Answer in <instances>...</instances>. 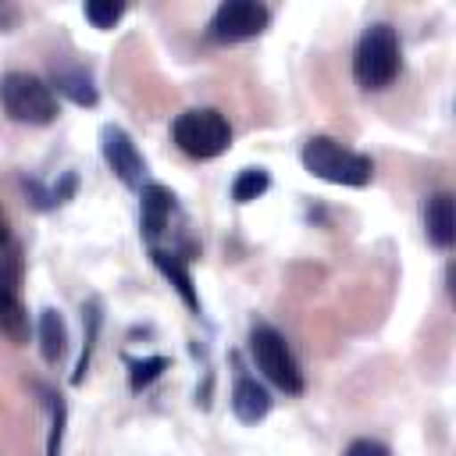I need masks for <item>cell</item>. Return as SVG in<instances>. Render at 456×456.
I'll use <instances>...</instances> for the list:
<instances>
[{
	"label": "cell",
	"mask_w": 456,
	"mask_h": 456,
	"mask_svg": "<svg viewBox=\"0 0 456 456\" xmlns=\"http://www.w3.org/2000/svg\"><path fill=\"white\" fill-rule=\"evenodd\" d=\"M403 68V46H399V32L388 21H374L363 28V36L356 39L353 50V78L360 89L378 93L388 89L395 82Z\"/></svg>",
	"instance_id": "1"
},
{
	"label": "cell",
	"mask_w": 456,
	"mask_h": 456,
	"mask_svg": "<svg viewBox=\"0 0 456 456\" xmlns=\"http://www.w3.org/2000/svg\"><path fill=\"white\" fill-rule=\"evenodd\" d=\"M299 160H303V167L314 178L331 182V185H353V189H360V185H367L374 178V160L367 153H360V150L342 146L331 135L306 139L303 150H299Z\"/></svg>",
	"instance_id": "2"
},
{
	"label": "cell",
	"mask_w": 456,
	"mask_h": 456,
	"mask_svg": "<svg viewBox=\"0 0 456 456\" xmlns=\"http://www.w3.org/2000/svg\"><path fill=\"white\" fill-rule=\"evenodd\" d=\"M171 139L185 157L214 160L232 146V125L214 107H192L171 121Z\"/></svg>",
	"instance_id": "3"
},
{
	"label": "cell",
	"mask_w": 456,
	"mask_h": 456,
	"mask_svg": "<svg viewBox=\"0 0 456 456\" xmlns=\"http://www.w3.org/2000/svg\"><path fill=\"white\" fill-rule=\"evenodd\" d=\"M0 107L18 125H53L61 114L50 82L28 71H7L0 78Z\"/></svg>",
	"instance_id": "4"
},
{
	"label": "cell",
	"mask_w": 456,
	"mask_h": 456,
	"mask_svg": "<svg viewBox=\"0 0 456 456\" xmlns=\"http://www.w3.org/2000/svg\"><path fill=\"white\" fill-rule=\"evenodd\" d=\"M249 353H253V363L260 367V374H264L274 388H281L285 395H299V392L306 388L303 370H299V363H296V356H292L285 335L274 331L271 324H256V328L249 331Z\"/></svg>",
	"instance_id": "5"
},
{
	"label": "cell",
	"mask_w": 456,
	"mask_h": 456,
	"mask_svg": "<svg viewBox=\"0 0 456 456\" xmlns=\"http://www.w3.org/2000/svg\"><path fill=\"white\" fill-rule=\"evenodd\" d=\"M267 25H271V11L264 4H256V0H224L210 14L207 36L221 46H232V43L256 39Z\"/></svg>",
	"instance_id": "6"
},
{
	"label": "cell",
	"mask_w": 456,
	"mask_h": 456,
	"mask_svg": "<svg viewBox=\"0 0 456 456\" xmlns=\"http://www.w3.org/2000/svg\"><path fill=\"white\" fill-rule=\"evenodd\" d=\"M100 153L107 160V167L114 171V178L125 189H142V175H146V160L139 153V146L132 142V135L121 125H103L100 128Z\"/></svg>",
	"instance_id": "7"
},
{
	"label": "cell",
	"mask_w": 456,
	"mask_h": 456,
	"mask_svg": "<svg viewBox=\"0 0 456 456\" xmlns=\"http://www.w3.org/2000/svg\"><path fill=\"white\" fill-rule=\"evenodd\" d=\"M171 214H175V192L160 182H146L139 189V224L150 246L157 235H164V228L171 224Z\"/></svg>",
	"instance_id": "8"
},
{
	"label": "cell",
	"mask_w": 456,
	"mask_h": 456,
	"mask_svg": "<svg viewBox=\"0 0 456 456\" xmlns=\"http://www.w3.org/2000/svg\"><path fill=\"white\" fill-rule=\"evenodd\" d=\"M50 89L53 96L61 93L64 100H71L75 107H96L100 103V89L93 82V75L78 64H53L50 71Z\"/></svg>",
	"instance_id": "9"
},
{
	"label": "cell",
	"mask_w": 456,
	"mask_h": 456,
	"mask_svg": "<svg viewBox=\"0 0 456 456\" xmlns=\"http://www.w3.org/2000/svg\"><path fill=\"white\" fill-rule=\"evenodd\" d=\"M424 235L431 246L449 249L456 242V210H452V192H435L424 203Z\"/></svg>",
	"instance_id": "10"
},
{
	"label": "cell",
	"mask_w": 456,
	"mask_h": 456,
	"mask_svg": "<svg viewBox=\"0 0 456 456\" xmlns=\"http://www.w3.org/2000/svg\"><path fill=\"white\" fill-rule=\"evenodd\" d=\"M232 413L242 420V424H256L271 413V392L249 378V374H239L235 385H232Z\"/></svg>",
	"instance_id": "11"
},
{
	"label": "cell",
	"mask_w": 456,
	"mask_h": 456,
	"mask_svg": "<svg viewBox=\"0 0 456 456\" xmlns=\"http://www.w3.org/2000/svg\"><path fill=\"white\" fill-rule=\"evenodd\" d=\"M150 260H153L157 271L175 285V292L182 296V303H185L192 314H200V296H196V285H192V274H189L185 260H182L178 253H167V249H157V246H150Z\"/></svg>",
	"instance_id": "12"
},
{
	"label": "cell",
	"mask_w": 456,
	"mask_h": 456,
	"mask_svg": "<svg viewBox=\"0 0 456 456\" xmlns=\"http://www.w3.org/2000/svg\"><path fill=\"white\" fill-rule=\"evenodd\" d=\"M21 189H25V196H28V203L36 207V210H53V207H64L75 192H78V175L75 171H64L61 175V182H53V185H43L39 178H21Z\"/></svg>",
	"instance_id": "13"
},
{
	"label": "cell",
	"mask_w": 456,
	"mask_h": 456,
	"mask_svg": "<svg viewBox=\"0 0 456 456\" xmlns=\"http://www.w3.org/2000/svg\"><path fill=\"white\" fill-rule=\"evenodd\" d=\"M36 335H39V353H43V360H46L50 367L61 363V356L68 353V324H64L61 310H53V306L39 310Z\"/></svg>",
	"instance_id": "14"
},
{
	"label": "cell",
	"mask_w": 456,
	"mask_h": 456,
	"mask_svg": "<svg viewBox=\"0 0 456 456\" xmlns=\"http://www.w3.org/2000/svg\"><path fill=\"white\" fill-rule=\"evenodd\" d=\"M100 324H103V306H100V299L82 303V353H78V363H75V370H71V385H82L86 374H89L93 349H96V338H100Z\"/></svg>",
	"instance_id": "15"
},
{
	"label": "cell",
	"mask_w": 456,
	"mask_h": 456,
	"mask_svg": "<svg viewBox=\"0 0 456 456\" xmlns=\"http://www.w3.org/2000/svg\"><path fill=\"white\" fill-rule=\"evenodd\" d=\"M0 335L18 346L28 342V310L21 306L18 292H0Z\"/></svg>",
	"instance_id": "16"
},
{
	"label": "cell",
	"mask_w": 456,
	"mask_h": 456,
	"mask_svg": "<svg viewBox=\"0 0 456 456\" xmlns=\"http://www.w3.org/2000/svg\"><path fill=\"white\" fill-rule=\"evenodd\" d=\"M36 388H39V395H43L46 410H50L46 456H61V445H64V424H68V403H64V395H61V392H53V388H43V385H36Z\"/></svg>",
	"instance_id": "17"
},
{
	"label": "cell",
	"mask_w": 456,
	"mask_h": 456,
	"mask_svg": "<svg viewBox=\"0 0 456 456\" xmlns=\"http://www.w3.org/2000/svg\"><path fill=\"white\" fill-rule=\"evenodd\" d=\"M267 189H271V175H267L264 167H242V171L235 175V182H232V200H235V203H253V200H260Z\"/></svg>",
	"instance_id": "18"
},
{
	"label": "cell",
	"mask_w": 456,
	"mask_h": 456,
	"mask_svg": "<svg viewBox=\"0 0 456 456\" xmlns=\"http://www.w3.org/2000/svg\"><path fill=\"white\" fill-rule=\"evenodd\" d=\"M171 367V360L167 356H142V360H128V388L132 392H142V388H150L164 370Z\"/></svg>",
	"instance_id": "19"
},
{
	"label": "cell",
	"mask_w": 456,
	"mask_h": 456,
	"mask_svg": "<svg viewBox=\"0 0 456 456\" xmlns=\"http://www.w3.org/2000/svg\"><path fill=\"white\" fill-rule=\"evenodd\" d=\"M25 278V256H21V246L11 239L7 246H0V292H18Z\"/></svg>",
	"instance_id": "20"
},
{
	"label": "cell",
	"mask_w": 456,
	"mask_h": 456,
	"mask_svg": "<svg viewBox=\"0 0 456 456\" xmlns=\"http://www.w3.org/2000/svg\"><path fill=\"white\" fill-rule=\"evenodd\" d=\"M82 14L93 28H114L121 18H125V4H114V0H89L82 4Z\"/></svg>",
	"instance_id": "21"
},
{
	"label": "cell",
	"mask_w": 456,
	"mask_h": 456,
	"mask_svg": "<svg viewBox=\"0 0 456 456\" xmlns=\"http://www.w3.org/2000/svg\"><path fill=\"white\" fill-rule=\"evenodd\" d=\"M342 456H392V452H388V445L378 442V438H353Z\"/></svg>",
	"instance_id": "22"
},
{
	"label": "cell",
	"mask_w": 456,
	"mask_h": 456,
	"mask_svg": "<svg viewBox=\"0 0 456 456\" xmlns=\"http://www.w3.org/2000/svg\"><path fill=\"white\" fill-rule=\"evenodd\" d=\"M14 25H18V7L0 4V32H11Z\"/></svg>",
	"instance_id": "23"
},
{
	"label": "cell",
	"mask_w": 456,
	"mask_h": 456,
	"mask_svg": "<svg viewBox=\"0 0 456 456\" xmlns=\"http://www.w3.org/2000/svg\"><path fill=\"white\" fill-rule=\"evenodd\" d=\"M14 235H11V221H7V214H4V207H0V246H7Z\"/></svg>",
	"instance_id": "24"
}]
</instances>
